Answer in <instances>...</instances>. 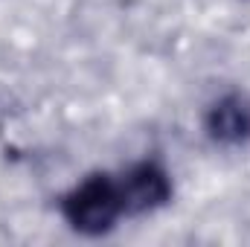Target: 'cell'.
Returning a JSON list of instances; mask_svg holds the SVG:
<instances>
[{"instance_id": "1", "label": "cell", "mask_w": 250, "mask_h": 247, "mask_svg": "<svg viewBox=\"0 0 250 247\" xmlns=\"http://www.w3.org/2000/svg\"><path fill=\"white\" fill-rule=\"evenodd\" d=\"M123 212L125 204L120 195V181H114L111 175H90L64 198V218L73 230L87 236L108 233Z\"/></svg>"}, {"instance_id": "2", "label": "cell", "mask_w": 250, "mask_h": 247, "mask_svg": "<svg viewBox=\"0 0 250 247\" xmlns=\"http://www.w3.org/2000/svg\"><path fill=\"white\" fill-rule=\"evenodd\" d=\"M120 195H123L125 212H148L163 206L172 198V184L160 166L140 163L120 178Z\"/></svg>"}, {"instance_id": "3", "label": "cell", "mask_w": 250, "mask_h": 247, "mask_svg": "<svg viewBox=\"0 0 250 247\" xmlns=\"http://www.w3.org/2000/svg\"><path fill=\"white\" fill-rule=\"evenodd\" d=\"M209 134L218 140V143H242L250 134V108L245 99L239 96H230V99H221L212 111H209V120H207Z\"/></svg>"}]
</instances>
